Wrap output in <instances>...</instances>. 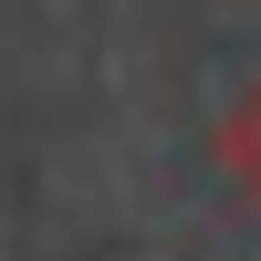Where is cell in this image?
I'll list each match as a JSON object with an SVG mask.
<instances>
[{
	"instance_id": "6da1fadb",
	"label": "cell",
	"mask_w": 261,
	"mask_h": 261,
	"mask_svg": "<svg viewBox=\"0 0 261 261\" xmlns=\"http://www.w3.org/2000/svg\"><path fill=\"white\" fill-rule=\"evenodd\" d=\"M209 157H220V178H230V188H241V199L261 209V84H251L241 105H230L220 125H209Z\"/></svg>"
}]
</instances>
